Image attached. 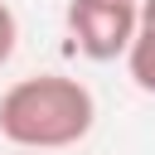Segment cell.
Wrapping results in <instances>:
<instances>
[{"label":"cell","mask_w":155,"mask_h":155,"mask_svg":"<svg viewBox=\"0 0 155 155\" xmlns=\"http://www.w3.org/2000/svg\"><path fill=\"white\" fill-rule=\"evenodd\" d=\"M97 121V97L68 73H34L0 92V136L15 150H68Z\"/></svg>","instance_id":"cell-1"},{"label":"cell","mask_w":155,"mask_h":155,"mask_svg":"<svg viewBox=\"0 0 155 155\" xmlns=\"http://www.w3.org/2000/svg\"><path fill=\"white\" fill-rule=\"evenodd\" d=\"M63 19H68V34L82 58L111 63L126 53V44L136 34V0H68Z\"/></svg>","instance_id":"cell-2"},{"label":"cell","mask_w":155,"mask_h":155,"mask_svg":"<svg viewBox=\"0 0 155 155\" xmlns=\"http://www.w3.org/2000/svg\"><path fill=\"white\" fill-rule=\"evenodd\" d=\"M121 58L131 68V82L155 97V0H136V34Z\"/></svg>","instance_id":"cell-3"},{"label":"cell","mask_w":155,"mask_h":155,"mask_svg":"<svg viewBox=\"0 0 155 155\" xmlns=\"http://www.w3.org/2000/svg\"><path fill=\"white\" fill-rule=\"evenodd\" d=\"M15 44H19V19H15V10L0 0V63H10Z\"/></svg>","instance_id":"cell-4"},{"label":"cell","mask_w":155,"mask_h":155,"mask_svg":"<svg viewBox=\"0 0 155 155\" xmlns=\"http://www.w3.org/2000/svg\"><path fill=\"white\" fill-rule=\"evenodd\" d=\"M19 155H44V150H19Z\"/></svg>","instance_id":"cell-5"}]
</instances>
